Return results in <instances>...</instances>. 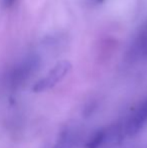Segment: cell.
<instances>
[{"label":"cell","instance_id":"cell-1","mask_svg":"<svg viewBox=\"0 0 147 148\" xmlns=\"http://www.w3.org/2000/svg\"><path fill=\"white\" fill-rule=\"evenodd\" d=\"M128 55L134 60H147V22L140 27L133 37Z\"/></svg>","mask_w":147,"mask_h":148},{"label":"cell","instance_id":"cell-2","mask_svg":"<svg viewBox=\"0 0 147 148\" xmlns=\"http://www.w3.org/2000/svg\"><path fill=\"white\" fill-rule=\"evenodd\" d=\"M70 69H71V64L69 62L64 60V62H59L53 70H51V72L46 75V77H44L42 80H40L34 86V90L36 91H42V90L53 87L68 74Z\"/></svg>","mask_w":147,"mask_h":148},{"label":"cell","instance_id":"cell-3","mask_svg":"<svg viewBox=\"0 0 147 148\" xmlns=\"http://www.w3.org/2000/svg\"><path fill=\"white\" fill-rule=\"evenodd\" d=\"M38 64L39 60L36 56L31 55L26 57L14 69L12 73V81L15 84H17V83H21L22 81L26 80L36 70Z\"/></svg>","mask_w":147,"mask_h":148},{"label":"cell","instance_id":"cell-4","mask_svg":"<svg viewBox=\"0 0 147 148\" xmlns=\"http://www.w3.org/2000/svg\"><path fill=\"white\" fill-rule=\"evenodd\" d=\"M147 121V100L137 109V111L131 116L126 125V132L130 135L137 133Z\"/></svg>","mask_w":147,"mask_h":148},{"label":"cell","instance_id":"cell-5","mask_svg":"<svg viewBox=\"0 0 147 148\" xmlns=\"http://www.w3.org/2000/svg\"><path fill=\"white\" fill-rule=\"evenodd\" d=\"M14 0H3V3L5 6H10L12 3H13Z\"/></svg>","mask_w":147,"mask_h":148}]
</instances>
